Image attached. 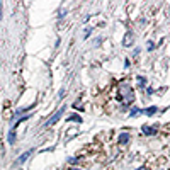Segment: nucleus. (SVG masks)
Here are the masks:
<instances>
[{"label":"nucleus","mask_w":170,"mask_h":170,"mask_svg":"<svg viewBox=\"0 0 170 170\" xmlns=\"http://www.w3.org/2000/svg\"><path fill=\"white\" fill-rule=\"evenodd\" d=\"M119 99L124 100L126 106H128V104H133V100H134V92H133V89L128 83H123V85L119 87Z\"/></svg>","instance_id":"nucleus-1"},{"label":"nucleus","mask_w":170,"mask_h":170,"mask_svg":"<svg viewBox=\"0 0 170 170\" xmlns=\"http://www.w3.org/2000/svg\"><path fill=\"white\" fill-rule=\"evenodd\" d=\"M65 109H66V107H65V106H63V107H61V109H60V111H58L56 114H53V116H51V117H49V119H48V121H46V123H44V128H48V126H53V124H55V123H56L58 119H60V117H61V114L65 112Z\"/></svg>","instance_id":"nucleus-2"},{"label":"nucleus","mask_w":170,"mask_h":170,"mask_svg":"<svg viewBox=\"0 0 170 170\" xmlns=\"http://www.w3.org/2000/svg\"><path fill=\"white\" fill-rule=\"evenodd\" d=\"M33 151H34V150H27L26 153H22V155H20L19 158L16 160V163H17V165H20V163H24V162H26V160H27V158H29V156L33 155Z\"/></svg>","instance_id":"nucleus-3"},{"label":"nucleus","mask_w":170,"mask_h":170,"mask_svg":"<svg viewBox=\"0 0 170 170\" xmlns=\"http://www.w3.org/2000/svg\"><path fill=\"white\" fill-rule=\"evenodd\" d=\"M141 131L145 133L146 136H153V134L156 133V128H151V126H143V128H141Z\"/></svg>","instance_id":"nucleus-4"},{"label":"nucleus","mask_w":170,"mask_h":170,"mask_svg":"<svg viewBox=\"0 0 170 170\" xmlns=\"http://www.w3.org/2000/svg\"><path fill=\"white\" fill-rule=\"evenodd\" d=\"M128 141H129V134H128V133L119 134V143H121V145H126Z\"/></svg>","instance_id":"nucleus-5"},{"label":"nucleus","mask_w":170,"mask_h":170,"mask_svg":"<svg viewBox=\"0 0 170 170\" xmlns=\"http://www.w3.org/2000/svg\"><path fill=\"white\" fill-rule=\"evenodd\" d=\"M7 141H9V145H14V143H16V131H14V129L9 133V136H7Z\"/></svg>","instance_id":"nucleus-6"},{"label":"nucleus","mask_w":170,"mask_h":170,"mask_svg":"<svg viewBox=\"0 0 170 170\" xmlns=\"http://www.w3.org/2000/svg\"><path fill=\"white\" fill-rule=\"evenodd\" d=\"M68 121L72 123V121H75V123H82V117L78 116V114H72L70 117H68Z\"/></svg>","instance_id":"nucleus-7"},{"label":"nucleus","mask_w":170,"mask_h":170,"mask_svg":"<svg viewBox=\"0 0 170 170\" xmlns=\"http://www.w3.org/2000/svg\"><path fill=\"white\" fill-rule=\"evenodd\" d=\"M138 82H140V85H141V87H145V85H146V78H145V77H138Z\"/></svg>","instance_id":"nucleus-8"},{"label":"nucleus","mask_w":170,"mask_h":170,"mask_svg":"<svg viewBox=\"0 0 170 170\" xmlns=\"http://www.w3.org/2000/svg\"><path fill=\"white\" fill-rule=\"evenodd\" d=\"M138 114H140V109H138V107H133V111L129 112V116H131V117H134V116H138Z\"/></svg>","instance_id":"nucleus-9"},{"label":"nucleus","mask_w":170,"mask_h":170,"mask_svg":"<svg viewBox=\"0 0 170 170\" xmlns=\"http://www.w3.org/2000/svg\"><path fill=\"white\" fill-rule=\"evenodd\" d=\"M155 49V44L153 43H148V51H153Z\"/></svg>","instance_id":"nucleus-10"},{"label":"nucleus","mask_w":170,"mask_h":170,"mask_svg":"<svg viewBox=\"0 0 170 170\" xmlns=\"http://www.w3.org/2000/svg\"><path fill=\"white\" fill-rule=\"evenodd\" d=\"M65 14H66L65 10H60V14H58V17H60V19H63V17H65Z\"/></svg>","instance_id":"nucleus-11"},{"label":"nucleus","mask_w":170,"mask_h":170,"mask_svg":"<svg viewBox=\"0 0 170 170\" xmlns=\"http://www.w3.org/2000/svg\"><path fill=\"white\" fill-rule=\"evenodd\" d=\"M90 33H92V29H90V27H89V29H85V38H89V34H90Z\"/></svg>","instance_id":"nucleus-12"},{"label":"nucleus","mask_w":170,"mask_h":170,"mask_svg":"<svg viewBox=\"0 0 170 170\" xmlns=\"http://www.w3.org/2000/svg\"><path fill=\"white\" fill-rule=\"evenodd\" d=\"M68 163H72V165H73V163H77V160H75V158H68Z\"/></svg>","instance_id":"nucleus-13"},{"label":"nucleus","mask_w":170,"mask_h":170,"mask_svg":"<svg viewBox=\"0 0 170 170\" xmlns=\"http://www.w3.org/2000/svg\"><path fill=\"white\" fill-rule=\"evenodd\" d=\"M2 17H3V14H2V2H0V20H2Z\"/></svg>","instance_id":"nucleus-14"},{"label":"nucleus","mask_w":170,"mask_h":170,"mask_svg":"<svg viewBox=\"0 0 170 170\" xmlns=\"http://www.w3.org/2000/svg\"><path fill=\"white\" fill-rule=\"evenodd\" d=\"M138 170H146V169H138Z\"/></svg>","instance_id":"nucleus-15"},{"label":"nucleus","mask_w":170,"mask_h":170,"mask_svg":"<svg viewBox=\"0 0 170 170\" xmlns=\"http://www.w3.org/2000/svg\"><path fill=\"white\" fill-rule=\"evenodd\" d=\"M75 170H80V169H75Z\"/></svg>","instance_id":"nucleus-16"}]
</instances>
